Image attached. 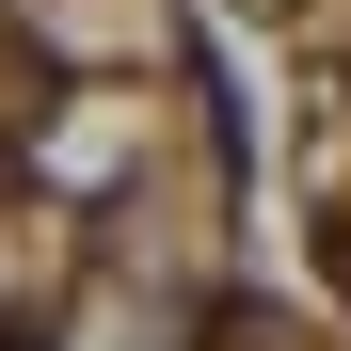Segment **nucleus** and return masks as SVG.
Returning a JSON list of instances; mask_svg holds the SVG:
<instances>
[{"label":"nucleus","mask_w":351,"mask_h":351,"mask_svg":"<svg viewBox=\"0 0 351 351\" xmlns=\"http://www.w3.org/2000/svg\"><path fill=\"white\" fill-rule=\"evenodd\" d=\"M16 351H32V335H16Z\"/></svg>","instance_id":"nucleus-1"}]
</instances>
